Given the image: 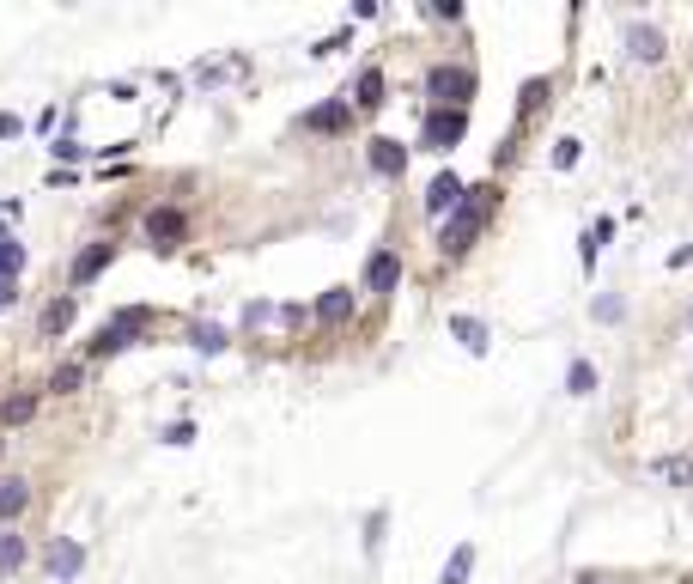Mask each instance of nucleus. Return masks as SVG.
Here are the masks:
<instances>
[{"mask_svg": "<svg viewBox=\"0 0 693 584\" xmlns=\"http://www.w3.org/2000/svg\"><path fill=\"white\" fill-rule=\"evenodd\" d=\"M499 207V189L493 183H481V189H469L456 201V213L444 219V232H438V250L444 256H469L475 250V238H481V226H487V213Z\"/></svg>", "mask_w": 693, "mask_h": 584, "instance_id": "obj_1", "label": "nucleus"}, {"mask_svg": "<svg viewBox=\"0 0 693 584\" xmlns=\"http://www.w3.org/2000/svg\"><path fill=\"white\" fill-rule=\"evenodd\" d=\"M426 86H432L438 110H469V98H475V73H469V67H432V73H426Z\"/></svg>", "mask_w": 693, "mask_h": 584, "instance_id": "obj_2", "label": "nucleus"}, {"mask_svg": "<svg viewBox=\"0 0 693 584\" xmlns=\"http://www.w3.org/2000/svg\"><path fill=\"white\" fill-rule=\"evenodd\" d=\"M462 134H469V110H432V116H426L420 146H432V153H456Z\"/></svg>", "mask_w": 693, "mask_h": 584, "instance_id": "obj_3", "label": "nucleus"}, {"mask_svg": "<svg viewBox=\"0 0 693 584\" xmlns=\"http://www.w3.org/2000/svg\"><path fill=\"white\" fill-rule=\"evenodd\" d=\"M146 238L159 244V250H177V244L189 238V213H183V207H152V213H146Z\"/></svg>", "mask_w": 693, "mask_h": 584, "instance_id": "obj_4", "label": "nucleus"}, {"mask_svg": "<svg viewBox=\"0 0 693 584\" xmlns=\"http://www.w3.org/2000/svg\"><path fill=\"white\" fill-rule=\"evenodd\" d=\"M43 566H49V578H55V584H73V578L86 572V548L73 542V536H55V542H49V554H43Z\"/></svg>", "mask_w": 693, "mask_h": 584, "instance_id": "obj_5", "label": "nucleus"}, {"mask_svg": "<svg viewBox=\"0 0 693 584\" xmlns=\"http://www.w3.org/2000/svg\"><path fill=\"white\" fill-rule=\"evenodd\" d=\"M627 55H633L639 67H657V61L669 55V37H663L657 25H645V19H627Z\"/></svg>", "mask_w": 693, "mask_h": 584, "instance_id": "obj_6", "label": "nucleus"}, {"mask_svg": "<svg viewBox=\"0 0 693 584\" xmlns=\"http://www.w3.org/2000/svg\"><path fill=\"white\" fill-rule=\"evenodd\" d=\"M365 165H371V177H402V171H408V146L390 140V134H377V140L365 146Z\"/></svg>", "mask_w": 693, "mask_h": 584, "instance_id": "obj_7", "label": "nucleus"}, {"mask_svg": "<svg viewBox=\"0 0 693 584\" xmlns=\"http://www.w3.org/2000/svg\"><path fill=\"white\" fill-rule=\"evenodd\" d=\"M462 195H469V183H462L456 171H438V177L426 183V213H432V219H444V213H456V201H462Z\"/></svg>", "mask_w": 693, "mask_h": 584, "instance_id": "obj_8", "label": "nucleus"}, {"mask_svg": "<svg viewBox=\"0 0 693 584\" xmlns=\"http://www.w3.org/2000/svg\"><path fill=\"white\" fill-rule=\"evenodd\" d=\"M402 286V256L396 250H371L365 262V292H396Z\"/></svg>", "mask_w": 693, "mask_h": 584, "instance_id": "obj_9", "label": "nucleus"}, {"mask_svg": "<svg viewBox=\"0 0 693 584\" xmlns=\"http://www.w3.org/2000/svg\"><path fill=\"white\" fill-rule=\"evenodd\" d=\"M110 256H116V244H110V238H104V244H86L80 256H73V274H67V280H73V286H92V280L110 268Z\"/></svg>", "mask_w": 693, "mask_h": 584, "instance_id": "obj_10", "label": "nucleus"}, {"mask_svg": "<svg viewBox=\"0 0 693 584\" xmlns=\"http://www.w3.org/2000/svg\"><path fill=\"white\" fill-rule=\"evenodd\" d=\"M347 122H353V104H347V98H335V104H323V110L304 116V128H311V134H341Z\"/></svg>", "mask_w": 693, "mask_h": 584, "instance_id": "obj_11", "label": "nucleus"}, {"mask_svg": "<svg viewBox=\"0 0 693 584\" xmlns=\"http://www.w3.org/2000/svg\"><path fill=\"white\" fill-rule=\"evenodd\" d=\"M383 92H390V80H383V67H365L347 104H359V110H383Z\"/></svg>", "mask_w": 693, "mask_h": 584, "instance_id": "obj_12", "label": "nucleus"}, {"mask_svg": "<svg viewBox=\"0 0 693 584\" xmlns=\"http://www.w3.org/2000/svg\"><path fill=\"white\" fill-rule=\"evenodd\" d=\"M31 511V481H0V524H13V518H25Z\"/></svg>", "mask_w": 693, "mask_h": 584, "instance_id": "obj_13", "label": "nucleus"}, {"mask_svg": "<svg viewBox=\"0 0 693 584\" xmlns=\"http://www.w3.org/2000/svg\"><path fill=\"white\" fill-rule=\"evenodd\" d=\"M347 317H353V286H329L323 299H317V323L335 329V323H347Z\"/></svg>", "mask_w": 693, "mask_h": 584, "instance_id": "obj_14", "label": "nucleus"}, {"mask_svg": "<svg viewBox=\"0 0 693 584\" xmlns=\"http://www.w3.org/2000/svg\"><path fill=\"white\" fill-rule=\"evenodd\" d=\"M25 274V244L7 232V219H0V280H19Z\"/></svg>", "mask_w": 693, "mask_h": 584, "instance_id": "obj_15", "label": "nucleus"}, {"mask_svg": "<svg viewBox=\"0 0 693 584\" xmlns=\"http://www.w3.org/2000/svg\"><path fill=\"white\" fill-rule=\"evenodd\" d=\"M73 317H80V299H49V311H43V335H67L73 329Z\"/></svg>", "mask_w": 693, "mask_h": 584, "instance_id": "obj_16", "label": "nucleus"}, {"mask_svg": "<svg viewBox=\"0 0 693 584\" xmlns=\"http://www.w3.org/2000/svg\"><path fill=\"white\" fill-rule=\"evenodd\" d=\"M608 238H614V219H596V226H584V238H578V256H584V268H596V256L608 250Z\"/></svg>", "mask_w": 693, "mask_h": 584, "instance_id": "obj_17", "label": "nucleus"}, {"mask_svg": "<svg viewBox=\"0 0 693 584\" xmlns=\"http://www.w3.org/2000/svg\"><path fill=\"white\" fill-rule=\"evenodd\" d=\"M469 572H475V542H456V554L444 560L438 584H469Z\"/></svg>", "mask_w": 693, "mask_h": 584, "instance_id": "obj_18", "label": "nucleus"}, {"mask_svg": "<svg viewBox=\"0 0 693 584\" xmlns=\"http://www.w3.org/2000/svg\"><path fill=\"white\" fill-rule=\"evenodd\" d=\"M25 560H31L25 536H19V530H7V536H0V578H13V572H19Z\"/></svg>", "mask_w": 693, "mask_h": 584, "instance_id": "obj_19", "label": "nucleus"}, {"mask_svg": "<svg viewBox=\"0 0 693 584\" xmlns=\"http://www.w3.org/2000/svg\"><path fill=\"white\" fill-rule=\"evenodd\" d=\"M651 475H657V481H669V487H693V457H657V463H651Z\"/></svg>", "mask_w": 693, "mask_h": 584, "instance_id": "obj_20", "label": "nucleus"}, {"mask_svg": "<svg viewBox=\"0 0 693 584\" xmlns=\"http://www.w3.org/2000/svg\"><path fill=\"white\" fill-rule=\"evenodd\" d=\"M450 335L469 347V353H487V323H481V317H450Z\"/></svg>", "mask_w": 693, "mask_h": 584, "instance_id": "obj_21", "label": "nucleus"}, {"mask_svg": "<svg viewBox=\"0 0 693 584\" xmlns=\"http://www.w3.org/2000/svg\"><path fill=\"white\" fill-rule=\"evenodd\" d=\"M566 390H572V396H596V365H590V359H572V365H566Z\"/></svg>", "mask_w": 693, "mask_h": 584, "instance_id": "obj_22", "label": "nucleus"}, {"mask_svg": "<svg viewBox=\"0 0 693 584\" xmlns=\"http://www.w3.org/2000/svg\"><path fill=\"white\" fill-rule=\"evenodd\" d=\"M146 323H152V311H146V305H122V311H116V317H110V329H122V335H128V341H134V335H140V329H146Z\"/></svg>", "mask_w": 693, "mask_h": 584, "instance_id": "obj_23", "label": "nucleus"}, {"mask_svg": "<svg viewBox=\"0 0 693 584\" xmlns=\"http://www.w3.org/2000/svg\"><path fill=\"white\" fill-rule=\"evenodd\" d=\"M80 384H86V365H80V359H73V365H55V378H49V390H55V396H73Z\"/></svg>", "mask_w": 693, "mask_h": 584, "instance_id": "obj_24", "label": "nucleus"}, {"mask_svg": "<svg viewBox=\"0 0 693 584\" xmlns=\"http://www.w3.org/2000/svg\"><path fill=\"white\" fill-rule=\"evenodd\" d=\"M122 347H134V341H128L122 329H110V323H104V329H98V341H92V359H116Z\"/></svg>", "mask_w": 693, "mask_h": 584, "instance_id": "obj_25", "label": "nucleus"}, {"mask_svg": "<svg viewBox=\"0 0 693 584\" xmlns=\"http://www.w3.org/2000/svg\"><path fill=\"white\" fill-rule=\"evenodd\" d=\"M189 347H201V353H225L231 341H225V329H219V323H195V335H189Z\"/></svg>", "mask_w": 693, "mask_h": 584, "instance_id": "obj_26", "label": "nucleus"}, {"mask_svg": "<svg viewBox=\"0 0 693 584\" xmlns=\"http://www.w3.org/2000/svg\"><path fill=\"white\" fill-rule=\"evenodd\" d=\"M37 414V396H7V402H0V420H7V426H25Z\"/></svg>", "mask_w": 693, "mask_h": 584, "instance_id": "obj_27", "label": "nucleus"}, {"mask_svg": "<svg viewBox=\"0 0 693 584\" xmlns=\"http://www.w3.org/2000/svg\"><path fill=\"white\" fill-rule=\"evenodd\" d=\"M627 317V299L621 292H608V299H596V323H621Z\"/></svg>", "mask_w": 693, "mask_h": 584, "instance_id": "obj_28", "label": "nucleus"}, {"mask_svg": "<svg viewBox=\"0 0 693 584\" xmlns=\"http://www.w3.org/2000/svg\"><path fill=\"white\" fill-rule=\"evenodd\" d=\"M578 159H584V140H560V146H554V165H560V171H572Z\"/></svg>", "mask_w": 693, "mask_h": 584, "instance_id": "obj_29", "label": "nucleus"}, {"mask_svg": "<svg viewBox=\"0 0 693 584\" xmlns=\"http://www.w3.org/2000/svg\"><path fill=\"white\" fill-rule=\"evenodd\" d=\"M383 524H390L383 511H371V518H365V554H377V548H383Z\"/></svg>", "mask_w": 693, "mask_h": 584, "instance_id": "obj_30", "label": "nucleus"}, {"mask_svg": "<svg viewBox=\"0 0 693 584\" xmlns=\"http://www.w3.org/2000/svg\"><path fill=\"white\" fill-rule=\"evenodd\" d=\"M159 438H165V445H189V438H195V426H189V420H171Z\"/></svg>", "mask_w": 693, "mask_h": 584, "instance_id": "obj_31", "label": "nucleus"}, {"mask_svg": "<svg viewBox=\"0 0 693 584\" xmlns=\"http://www.w3.org/2000/svg\"><path fill=\"white\" fill-rule=\"evenodd\" d=\"M49 153H55L61 165H73V159H86V146H80V140H55V146H49Z\"/></svg>", "mask_w": 693, "mask_h": 584, "instance_id": "obj_32", "label": "nucleus"}, {"mask_svg": "<svg viewBox=\"0 0 693 584\" xmlns=\"http://www.w3.org/2000/svg\"><path fill=\"white\" fill-rule=\"evenodd\" d=\"M542 98H548V80H529V86H523V116L542 104Z\"/></svg>", "mask_w": 693, "mask_h": 584, "instance_id": "obj_33", "label": "nucleus"}, {"mask_svg": "<svg viewBox=\"0 0 693 584\" xmlns=\"http://www.w3.org/2000/svg\"><path fill=\"white\" fill-rule=\"evenodd\" d=\"M426 13H432V19H450V25L462 19V7H456V0H432V7H426Z\"/></svg>", "mask_w": 693, "mask_h": 584, "instance_id": "obj_34", "label": "nucleus"}, {"mask_svg": "<svg viewBox=\"0 0 693 584\" xmlns=\"http://www.w3.org/2000/svg\"><path fill=\"white\" fill-rule=\"evenodd\" d=\"M19 128H25V122H19L13 110H0V140H19Z\"/></svg>", "mask_w": 693, "mask_h": 584, "instance_id": "obj_35", "label": "nucleus"}, {"mask_svg": "<svg viewBox=\"0 0 693 584\" xmlns=\"http://www.w3.org/2000/svg\"><path fill=\"white\" fill-rule=\"evenodd\" d=\"M335 49H347V31H335V37H323V43H317L311 55H335Z\"/></svg>", "mask_w": 693, "mask_h": 584, "instance_id": "obj_36", "label": "nucleus"}, {"mask_svg": "<svg viewBox=\"0 0 693 584\" xmlns=\"http://www.w3.org/2000/svg\"><path fill=\"white\" fill-rule=\"evenodd\" d=\"M13 299H19V280H0V311H13Z\"/></svg>", "mask_w": 693, "mask_h": 584, "instance_id": "obj_37", "label": "nucleus"}, {"mask_svg": "<svg viewBox=\"0 0 693 584\" xmlns=\"http://www.w3.org/2000/svg\"><path fill=\"white\" fill-rule=\"evenodd\" d=\"M687 262H693V244H681V250L669 256V268H687Z\"/></svg>", "mask_w": 693, "mask_h": 584, "instance_id": "obj_38", "label": "nucleus"}, {"mask_svg": "<svg viewBox=\"0 0 693 584\" xmlns=\"http://www.w3.org/2000/svg\"><path fill=\"white\" fill-rule=\"evenodd\" d=\"M572 584H602V572H578V578H572Z\"/></svg>", "mask_w": 693, "mask_h": 584, "instance_id": "obj_39", "label": "nucleus"}, {"mask_svg": "<svg viewBox=\"0 0 693 584\" xmlns=\"http://www.w3.org/2000/svg\"><path fill=\"white\" fill-rule=\"evenodd\" d=\"M687 323H693V317H687Z\"/></svg>", "mask_w": 693, "mask_h": 584, "instance_id": "obj_40", "label": "nucleus"}]
</instances>
